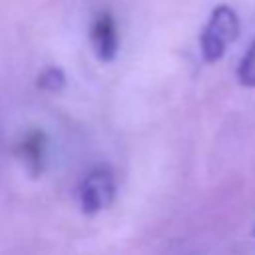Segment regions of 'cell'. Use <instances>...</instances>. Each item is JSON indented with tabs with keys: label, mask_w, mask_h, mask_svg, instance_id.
<instances>
[{
	"label": "cell",
	"mask_w": 255,
	"mask_h": 255,
	"mask_svg": "<svg viewBox=\"0 0 255 255\" xmlns=\"http://www.w3.org/2000/svg\"><path fill=\"white\" fill-rule=\"evenodd\" d=\"M239 36V18L231 6H215L199 36L201 56L205 62H217Z\"/></svg>",
	"instance_id": "cell-1"
},
{
	"label": "cell",
	"mask_w": 255,
	"mask_h": 255,
	"mask_svg": "<svg viewBox=\"0 0 255 255\" xmlns=\"http://www.w3.org/2000/svg\"><path fill=\"white\" fill-rule=\"evenodd\" d=\"M114 197H116V179L110 167L100 165L84 177L80 185V203L86 215H94L110 207Z\"/></svg>",
	"instance_id": "cell-2"
},
{
	"label": "cell",
	"mask_w": 255,
	"mask_h": 255,
	"mask_svg": "<svg viewBox=\"0 0 255 255\" xmlns=\"http://www.w3.org/2000/svg\"><path fill=\"white\" fill-rule=\"evenodd\" d=\"M90 42L92 48L102 62H112L120 50V36L116 20L110 12H100L90 28Z\"/></svg>",
	"instance_id": "cell-3"
},
{
	"label": "cell",
	"mask_w": 255,
	"mask_h": 255,
	"mask_svg": "<svg viewBox=\"0 0 255 255\" xmlns=\"http://www.w3.org/2000/svg\"><path fill=\"white\" fill-rule=\"evenodd\" d=\"M44 155H46V135L38 129L30 131L20 143V157L24 159V163L28 165V169L34 175H38L42 171Z\"/></svg>",
	"instance_id": "cell-4"
},
{
	"label": "cell",
	"mask_w": 255,
	"mask_h": 255,
	"mask_svg": "<svg viewBox=\"0 0 255 255\" xmlns=\"http://www.w3.org/2000/svg\"><path fill=\"white\" fill-rule=\"evenodd\" d=\"M36 86L44 92H60L64 86H66V74L62 68H56V66H50V68H44L40 74H38V80H36Z\"/></svg>",
	"instance_id": "cell-5"
},
{
	"label": "cell",
	"mask_w": 255,
	"mask_h": 255,
	"mask_svg": "<svg viewBox=\"0 0 255 255\" xmlns=\"http://www.w3.org/2000/svg\"><path fill=\"white\" fill-rule=\"evenodd\" d=\"M237 78H239V84H243L247 88H255V42L245 52V56L237 68Z\"/></svg>",
	"instance_id": "cell-6"
}]
</instances>
